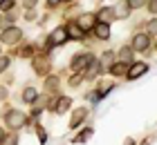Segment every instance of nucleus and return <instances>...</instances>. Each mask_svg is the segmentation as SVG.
<instances>
[{"mask_svg": "<svg viewBox=\"0 0 157 145\" xmlns=\"http://www.w3.org/2000/svg\"><path fill=\"white\" fill-rule=\"evenodd\" d=\"M5 118H7V125H9L11 129H20L23 125H27V116H25L23 112H16V110L7 112Z\"/></svg>", "mask_w": 157, "mask_h": 145, "instance_id": "nucleus-1", "label": "nucleus"}, {"mask_svg": "<svg viewBox=\"0 0 157 145\" xmlns=\"http://www.w3.org/2000/svg\"><path fill=\"white\" fill-rule=\"evenodd\" d=\"M67 40V31H65V27H59V29H54L52 36H49V40H47V49L49 47H56V45H61V42H65Z\"/></svg>", "mask_w": 157, "mask_h": 145, "instance_id": "nucleus-2", "label": "nucleus"}, {"mask_svg": "<svg viewBox=\"0 0 157 145\" xmlns=\"http://www.w3.org/2000/svg\"><path fill=\"white\" fill-rule=\"evenodd\" d=\"M20 36H23V31H20L18 27H9L2 31V42H7V45H16V42L20 40Z\"/></svg>", "mask_w": 157, "mask_h": 145, "instance_id": "nucleus-3", "label": "nucleus"}, {"mask_svg": "<svg viewBox=\"0 0 157 145\" xmlns=\"http://www.w3.org/2000/svg\"><path fill=\"white\" fill-rule=\"evenodd\" d=\"M146 69H148V65H146V63H135L132 67L126 71V78H130V81H135V78L144 76V74H146Z\"/></svg>", "mask_w": 157, "mask_h": 145, "instance_id": "nucleus-4", "label": "nucleus"}, {"mask_svg": "<svg viewBox=\"0 0 157 145\" xmlns=\"http://www.w3.org/2000/svg\"><path fill=\"white\" fill-rule=\"evenodd\" d=\"M90 60H92V56H90V54H78L74 60H72V69H74V71L85 69V67L90 65ZM81 74H83V71H81Z\"/></svg>", "mask_w": 157, "mask_h": 145, "instance_id": "nucleus-5", "label": "nucleus"}, {"mask_svg": "<svg viewBox=\"0 0 157 145\" xmlns=\"http://www.w3.org/2000/svg\"><path fill=\"white\" fill-rule=\"evenodd\" d=\"M148 36L146 34H137L132 38V49H137V52H144V49H148Z\"/></svg>", "mask_w": 157, "mask_h": 145, "instance_id": "nucleus-6", "label": "nucleus"}, {"mask_svg": "<svg viewBox=\"0 0 157 145\" xmlns=\"http://www.w3.org/2000/svg\"><path fill=\"white\" fill-rule=\"evenodd\" d=\"M65 31H67V36H70V38H74V40H81L83 38V29L81 27H78V23H72V25H67V29H65Z\"/></svg>", "mask_w": 157, "mask_h": 145, "instance_id": "nucleus-7", "label": "nucleus"}, {"mask_svg": "<svg viewBox=\"0 0 157 145\" xmlns=\"http://www.w3.org/2000/svg\"><path fill=\"white\" fill-rule=\"evenodd\" d=\"M94 34H97V38L108 40V38H110V27L105 25V23H99V25L94 27Z\"/></svg>", "mask_w": 157, "mask_h": 145, "instance_id": "nucleus-8", "label": "nucleus"}, {"mask_svg": "<svg viewBox=\"0 0 157 145\" xmlns=\"http://www.w3.org/2000/svg\"><path fill=\"white\" fill-rule=\"evenodd\" d=\"M99 69H101V63L92 58V60H90V67H88V69H83V71H85V78H94V76L99 74Z\"/></svg>", "mask_w": 157, "mask_h": 145, "instance_id": "nucleus-9", "label": "nucleus"}, {"mask_svg": "<svg viewBox=\"0 0 157 145\" xmlns=\"http://www.w3.org/2000/svg\"><path fill=\"white\" fill-rule=\"evenodd\" d=\"M126 71H128V65L126 63H115V65H112V67H110V74L112 76H126Z\"/></svg>", "mask_w": 157, "mask_h": 145, "instance_id": "nucleus-10", "label": "nucleus"}, {"mask_svg": "<svg viewBox=\"0 0 157 145\" xmlns=\"http://www.w3.org/2000/svg\"><path fill=\"white\" fill-rule=\"evenodd\" d=\"M112 18H115V9H110V7H105V9H101V11H99V20H101V23H105V25H108Z\"/></svg>", "mask_w": 157, "mask_h": 145, "instance_id": "nucleus-11", "label": "nucleus"}, {"mask_svg": "<svg viewBox=\"0 0 157 145\" xmlns=\"http://www.w3.org/2000/svg\"><path fill=\"white\" fill-rule=\"evenodd\" d=\"M92 25H94V16H90V13H85V16H81V20H78V27H81L83 31H85V29H90Z\"/></svg>", "mask_w": 157, "mask_h": 145, "instance_id": "nucleus-12", "label": "nucleus"}, {"mask_svg": "<svg viewBox=\"0 0 157 145\" xmlns=\"http://www.w3.org/2000/svg\"><path fill=\"white\" fill-rule=\"evenodd\" d=\"M85 116H88V110H76V114L72 116V123H70V127H78V123H81Z\"/></svg>", "mask_w": 157, "mask_h": 145, "instance_id": "nucleus-13", "label": "nucleus"}, {"mask_svg": "<svg viewBox=\"0 0 157 145\" xmlns=\"http://www.w3.org/2000/svg\"><path fill=\"white\" fill-rule=\"evenodd\" d=\"M70 105H72V100H70V98H59V103H56L54 110H56V114H63Z\"/></svg>", "mask_w": 157, "mask_h": 145, "instance_id": "nucleus-14", "label": "nucleus"}, {"mask_svg": "<svg viewBox=\"0 0 157 145\" xmlns=\"http://www.w3.org/2000/svg\"><path fill=\"white\" fill-rule=\"evenodd\" d=\"M128 13H130V7H128V2H121L117 9H115V16H119V18H128Z\"/></svg>", "mask_w": 157, "mask_h": 145, "instance_id": "nucleus-15", "label": "nucleus"}, {"mask_svg": "<svg viewBox=\"0 0 157 145\" xmlns=\"http://www.w3.org/2000/svg\"><path fill=\"white\" fill-rule=\"evenodd\" d=\"M36 96H38L36 89H34V87H27L25 94H23V100H25V103H34V100H36Z\"/></svg>", "mask_w": 157, "mask_h": 145, "instance_id": "nucleus-16", "label": "nucleus"}, {"mask_svg": "<svg viewBox=\"0 0 157 145\" xmlns=\"http://www.w3.org/2000/svg\"><path fill=\"white\" fill-rule=\"evenodd\" d=\"M130 56H132V47H124V49L119 52V60L126 63V60H130Z\"/></svg>", "mask_w": 157, "mask_h": 145, "instance_id": "nucleus-17", "label": "nucleus"}, {"mask_svg": "<svg viewBox=\"0 0 157 145\" xmlns=\"http://www.w3.org/2000/svg\"><path fill=\"white\" fill-rule=\"evenodd\" d=\"M0 27H2V31H5V29H9V27H13V18L2 16V18H0Z\"/></svg>", "mask_w": 157, "mask_h": 145, "instance_id": "nucleus-18", "label": "nucleus"}, {"mask_svg": "<svg viewBox=\"0 0 157 145\" xmlns=\"http://www.w3.org/2000/svg\"><path fill=\"white\" fill-rule=\"evenodd\" d=\"M13 2H16V0H0V9H2V11H9L11 7H13Z\"/></svg>", "mask_w": 157, "mask_h": 145, "instance_id": "nucleus-19", "label": "nucleus"}, {"mask_svg": "<svg viewBox=\"0 0 157 145\" xmlns=\"http://www.w3.org/2000/svg\"><path fill=\"white\" fill-rule=\"evenodd\" d=\"M146 5V0H128V7L130 9H139V7H144Z\"/></svg>", "mask_w": 157, "mask_h": 145, "instance_id": "nucleus-20", "label": "nucleus"}, {"mask_svg": "<svg viewBox=\"0 0 157 145\" xmlns=\"http://www.w3.org/2000/svg\"><path fill=\"white\" fill-rule=\"evenodd\" d=\"M2 145H18L16 134H13V136H5V139H2Z\"/></svg>", "mask_w": 157, "mask_h": 145, "instance_id": "nucleus-21", "label": "nucleus"}, {"mask_svg": "<svg viewBox=\"0 0 157 145\" xmlns=\"http://www.w3.org/2000/svg\"><path fill=\"white\" fill-rule=\"evenodd\" d=\"M90 134H92V129H85V132H83V134H78V136H76V139H74V143H83V141H85V139H88V136H90Z\"/></svg>", "mask_w": 157, "mask_h": 145, "instance_id": "nucleus-22", "label": "nucleus"}, {"mask_svg": "<svg viewBox=\"0 0 157 145\" xmlns=\"http://www.w3.org/2000/svg\"><path fill=\"white\" fill-rule=\"evenodd\" d=\"M9 67V58H5V56H0V74Z\"/></svg>", "mask_w": 157, "mask_h": 145, "instance_id": "nucleus-23", "label": "nucleus"}, {"mask_svg": "<svg viewBox=\"0 0 157 145\" xmlns=\"http://www.w3.org/2000/svg\"><path fill=\"white\" fill-rule=\"evenodd\" d=\"M148 9H151L153 13H157V0H151V2H148Z\"/></svg>", "mask_w": 157, "mask_h": 145, "instance_id": "nucleus-24", "label": "nucleus"}, {"mask_svg": "<svg viewBox=\"0 0 157 145\" xmlns=\"http://www.w3.org/2000/svg\"><path fill=\"white\" fill-rule=\"evenodd\" d=\"M70 83H72V85H78V83H81V71H78L76 76H72V81H70Z\"/></svg>", "mask_w": 157, "mask_h": 145, "instance_id": "nucleus-25", "label": "nucleus"}, {"mask_svg": "<svg viewBox=\"0 0 157 145\" xmlns=\"http://www.w3.org/2000/svg\"><path fill=\"white\" fill-rule=\"evenodd\" d=\"M45 85H47V87H56V85H59V81H56V78H49V81H45Z\"/></svg>", "mask_w": 157, "mask_h": 145, "instance_id": "nucleus-26", "label": "nucleus"}, {"mask_svg": "<svg viewBox=\"0 0 157 145\" xmlns=\"http://www.w3.org/2000/svg\"><path fill=\"white\" fill-rule=\"evenodd\" d=\"M25 5H27V9H32V7H36V0H25Z\"/></svg>", "mask_w": 157, "mask_h": 145, "instance_id": "nucleus-27", "label": "nucleus"}, {"mask_svg": "<svg viewBox=\"0 0 157 145\" xmlns=\"http://www.w3.org/2000/svg\"><path fill=\"white\" fill-rule=\"evenodd\" d=\"M148 29H151V31H157V23H155V20H153L151 25H148Z\"/></svg>", "mask_w": 157, "mask_h": 145, "instance_id": "nucleus-28", "label": "nucleus"}, {"mask_svg": "<svg viewBox=\"0 0 157 145\" xmlns=\"http://www.w3.org/2000/svg\"><path fill=\"white\" fill-rule=\"evenodd\" d=\"M59 2H61V0H49V5H52V7H56Z\"/></svg>", "mask_w": 157, "mask_h": 145, "instance_id": "nucleus-29", "label": "nucleus"}, {"mask_svg": "<svg viewBox=\"0 0 157 145\" xmlns=\"http://www.w3.org/2000/svg\"><path fill=\"white\" fill-rule=\"evenodd\" d=\"M0 98H5V89H2V87H0Z\"/></svg>", "mask_w": 157, "mask_h": 145, "instance_id": "nucleus-30", "label": "nucleus"}, {"mask_svg": "<svg viewBox=\"0 0 157 145\" xmlns=\"http://www.w3.org/2000/svg\"><path fill=\"white\" fill-rule=\"evenodd\" d=\"M2 139H5V134H2V129H0V143H2Z\"/></svg>", "mask_w": 157, "mask_h": 145, "instance_id": "nucleus-31", "label": "nucleus"}, {"mask_svg": "<svg viewBox=\"0 0 157 145\" xmlns=\"http://www.w3.org/2000/svg\"><path fill=\"white\" fill-rule=\"evenodd\" d=\"M126 145H135V143H132V141H126Z\"/></svg>", "mask_w": 157, "mask_h": 145, "instance_id": "nucleus-32", "label": "nucleus"}]
</instances>
